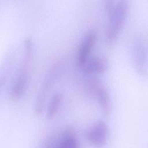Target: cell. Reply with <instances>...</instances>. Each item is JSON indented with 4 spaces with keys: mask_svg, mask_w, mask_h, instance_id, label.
<instances>
[{
    "mask_svg": "<svg viewBox=\"0 0 148 148\" xmlns=\"http://www.w3.org/2000/svg\"><path fill=\"white\" fill-rule=\"evenodd\" d=\"M104 9L108 16V25L106 29V41L113 43L121 32L129 12L128 1H105Z\"/></svg>",
    "mask_w": 148,
    "mask_h": 148,
    "instance_id": "1",
    "label": "cell"
},
{
    "mask_svg": "<svg viewBox=\"0 0 148 148\" xmlns=\"http://www.w3.org/2000/svg\"><path fill=\"white\" fill-rule=\"evenodd\" d=\"M24 53L16 77L12 83L9 92L11 100L19 99L25 93L28 87L29 68L34 53V43L31 37H27L24 41Z\"/></svg>",
    "mask_w": 148,
    "mask_h": 148,
    "instance_id": "2",
    "label": "cell"
},
{
    "mask_svg": "<svg viewBox=\"0 0 148 148\" xmlns=\"http://www.w3.org/2000/svg\"><path fill=\"white\" fill-rule=\"evenodd\" d=\"M62 70L61 64L60 63H57L51 68L45 79L35 102L34 112L37 116L40 115L42 113L44 109L46 99L51 87L61 73Z\"/></svg>",
    "mask_w": 148,
    "mask_h": 148,
    "instance_id": "3",
    "label": "cell"
},
{
    "mask_svg": "<svg viewBox=\"0 0 148 148\" xmlns=\"http://www.w3.org/2000/svg\"><path fill=\"white\" fill-rule=\"evenodd\" d=\"M146 40L141 36L134 39L131 48L133 65L137 72L146 75L147 72V48Z\"/></svg>",
    "mask_w": 148,
    "mask_h": 148,
    "instance_id": "4",
    "label": "cell"
},
{
    "mask_svg": "<svg viewBox=\"0 0 148 148\" xmlns=\"http://www.w3.org/2000/svg\"><path fill=\"white\" fill-rule=\"evenodd\" d=\"M109 134V128L106 123L99 120L87 130L86 138L92 146L95 148H103L108 142Z\"/></svg>",
    "mask_w": 148,
    "mask_h": 148,
    "instance_id": "5",
    "label": "cell"
},
{
    "mask_svg": "<svg viewBox=\"0 0 148 148\" xmlns=\"http://www.w3.org/2000/svg\"><path fill=\"white\" fill-rule=\"evenodd\" d=\"M97 39V32L94 29L88 31L83 38L78 48L76 58V65L80 68H82L90 57Z\"/></svg>",
    "mask_w": 148,
    "mask_h": 148,
    "instance_id": "6",
    "label": "cell"
},
{
    "mask_svg": "<svg viewBox=\"0 0 148 148\" xmlns=\"http://www.w3.org/2000/svg\"><path fill=\"white\" fill-rule=\"evenodd\" d=\"M90 88L97 99L103 114L105 116L109 115L111 111V101L107 88L98 80L91 81L90 82Z\"/></svg>",
    "mask_w": 148,
    "mask_h": 148,
    "instance_id": "7",
    "label": "cell"
},
{
    "mask_svg": "<svg viewBox=\"0 0 148 148\" xmlns=\"http://www.w3.org/2000/svg\"><path fill=\"white\" fill-rule=\"evenodd\" d=\"M56 148H79V141L73 128L66 127L57 136Z\"/></svg>",
    "mask_w": 148,
    "mask_h": 148,
    "instance_id": "8",
    "label": "cell"
},
{
    "mask_svg": "<svg viewBox=\"0 0 148 148\" xmlns=\"http://www.w3.org/2000/svg\"><path fill=\"white\" fill-rule=\"evenodd\" d=\"M108 67V62L106 58L99 56L90 57L82 67L84 72L92 75L105 72Z\"/></svg>",
    "mask_w": 148,
    "mask_h": 148,
    "instance_id": "9",
    "label": "cell"
},
{
    "mask_svg": "<svg viewBox=\"0 0 148 148\" xmlns=\"http://www.w3.org/2000/svg\"><path fill=\"white\" fill-rule=\"evenodd\" d=\"M13 62V55L12 53H8L4 57L0 66V94L4 87L8 77L9 76L11 65Z\"/></svg>",
    "mask_w": 148,
    "mask_h": 148,
    "instance_id": "10",
    "label": "cell"
},
{
    "mask_svg": "<svg viewBox=\"0 0 148 148\" xmlns=\"http://www.w3.org/2000/svg\"><path fill=\"white\" fill-rule=\"evenodd\" d=\"M62 99L63 95L60 92H57L53 95L49 103L47 110V117L48 119H53L56 116L58 112Z\"/></svg>",
    "mask_w": 148,
    "mask_h": 148,
    "instance_id": "11",
    "label": "cell"
},
{
    "mask_svg": "<svg viewBox=\"0 0 148 148\" xmlns=\"http://www.w3.org/2000/svg\"><path fill=\"white\" fill-rule=\"evenodd\" d=\"M57 136H50L47 138L40 148H56Z\"/></svg>",
    "mask_w": 148,
    "mask_h": 148,
    "instance_id": "12",
    "label": "cell"
}]
</instances>
